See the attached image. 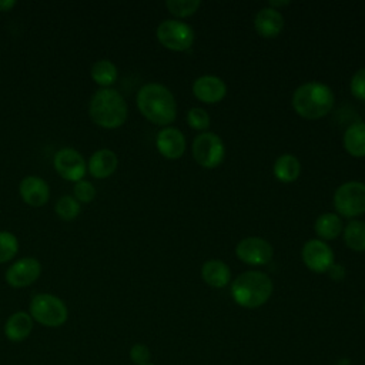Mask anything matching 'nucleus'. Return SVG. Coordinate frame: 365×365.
Returning <instances> with one entry per match:
<instances>
[{"label":"nucleus","instance_id":"24","mask_svg":"<svg viewBox=\"0 0 365 365\" xmlns=\"http://www.w3.org/2000/svg\"><path fill=\"white\" fill-rule=\"evenodd\" d=\"M344 240L351 250L365 251V221H349L344 228Z\"/></svg>","mask_w":365,"mask_h":365},{"label":"nucleus","instance_id":"22","mask_svg":"<svg viewBox=\"0 0 365 365\" xmlns=\"http://www.w3.org/2000/svg\"><path fill=\"white\" fill-rule=\"evenodd\" d=\"M90 74H91V78L98 86H101V88H107L115 83L118 71L113 61H110L107 58H100L91 66Z\"/></svg>","mask_w":365,"mask_h":365},{"label":"nucleus","instance_id":"7","mask_svg":"<svg viewBox=\"0 0 365 365\" xmlns=\"http://www.w3.org/2000/svg\"><path fill=\"white\" fill-rule=\"evenodd\" d=\"M157 38L167 48L182 51L191 47L194 41V31L187 23L168 19L158 24Z\"/></svg>","mask_w":365,"mask_h":365},{"label":"nucleus","instance_id":"35","mask_svg":"<svg viewBox=\"0 0 365 365\" xmlns=\"http://www.w3.org/2000/svg\"><path fill=\"white\" fill-rule=\"evenodd\" d=\"M148 365H153V364H148Z\"/></svg>","mask_w":365,"mask_h":365},{"label":"nucleus","instance_id":"32","mask_svg":"<svg viewBox=\"0 0 365 365\" xmlns=\"http://www.w3.org/2000/svg\"><path fill=\"white\" fill-rule=\"evenodd\" d=\"M17 4L16 0H0V11H10Z\"/></svg>","mask_w":365,"mask_h":365},{"label":"nucleus","instance_id":"8","mask_svg":"<svg viewBox=\"0 0 365 365\" xmlns=\"http://www.w3.org/2000/svg\"><path fill=\"white\" fill-rule=\"evenodd\" d=\"M224 143L215 133H202L197 135L192 143V155L195 161L205 168L220 165L224 160Z\"/></svg>","mask_w":365,"mask_h":365},{"label":"nucleus","instance_id":"21","mask_svg":"<svg viewBox=\"0 0 365 365\" xmlns=\"http://www.w3.org/2000/svg\"><path fill=\"white\" fill-rule=\"evenodd\" d=\"M301 171V164L298 158L292 154H282L275 160L274 174L282 182H292L298 178Z\"/></svg>","mask_w":365,"mask_h":365},{"label":"nucleus","instance_id":"6","mask_svg":"<svg viewBox=\"0 0 365 365\" xmlns=\"http://www.w3.org/2000/svg\"><path fill=\"white\" fill-rule=\"evenodd\" d=\"M334 207L344 217H355L365 212V184L359 181L341 184L334 194Z\"/></svg>","mask_w":365,"mask_h":365},{"label":"nucleus","instance_id":"10","mask_svg":"<svg viewBox=\"0 0 365 365\" xmlns=\"http://www.w3.org/2000/svg\"><path fill=\"white\" fill-rule=\"evenodd\" d=\"M41 274V264L33 257H24L13 262L6 271V282L13 288H24L37 281Z\"/></svg>","mask_w":365,"mask_h":365},{"label":"nucleus","instance_id":"29","mask_svg":"<svg viewBox=\"0 0 365 365\" xmlns=\"http://www.w3.org/2000/svg\"><path fill=\"white\" fill-rule=\"evenodd\" d=\"M187 121L195 130H205L210 125V115L204 108L192 107L187 113Z\"/></svg>","mask_w":365,"mask_h":365},{"label":"nucleus","instance_id":"18","mask_svg":"<svg viewBox=\"0 0 365 365\" xmlns=\"http://www.w3.org/2000/svg\"><path fill=\"white\" fill-rule=\"evenodd\" d=\"M254 26L262 37H275L284 27V17L277 9L267 6L257 13Z\"/></svg>","mask_w":365,"mask_h":365},{"label":"nucleus","instance_id":"31","mask_svg":"<svg viewBox=\"0 0 365 365\" xmlns=\"http://www.w3.org/2000/svg\"><path fill=\"white\" fill-rule=\"evenodd\" d=\"M349 87H351V93L356 98L365 100V67L355 71V74L351 78Z\"/></svg>","mask_w":365,"mask_h":365},{"label":"nucleus","instance_id":"14","mask_svg":"<svg viewBox=\"0 0 365 365\" xmlns=\"http://www.w3.org/2000/svg\"><path fill=\"white\" fill-rule=\"evenodd\" d=\"M155 145L165 158L174 160L182 155L185 150V138L180 130L174 127H164L157 134Z\"/></svg>","mask_w":365,"mask_h":365},{"label":"nucleus","instance_id":"17","mask_svg":"<svg viewBox=\"0 0 365 365\" xmlns=\"http://www.w3.org/2000/svg\"><path fill=\"white\" fill-rule=\"evenodd\" d=\"M33 318L29 312L17 311L11 314L4 324V335L11 342L24 341L33 331Z\"/></svg>","mask_w":365,"mask_h":365},{"label":"nucleus","instance_id":"4","mask_svg":"<svg viewBox=\"0 0 365 365\" xmlns=\"http://www.w3.org/2000/svg\"><path fill=\"white\" fill-rule=\"evenodd\" d=\"M292 106L295 111L305 118H319L332 108L334 93L324 83L308 81L294 91Z\"/></svg>","mask_w":365,"mask_h":365},{"label":"nucleus","instance_id":"30","mask_svg":"<svg viewBox=\"0 0 365 365\" xmlns=\"http://www.w3.org/2000/svg\"><path fill=\"white\" fill-rule=\"evenodd\" d=\"M130 359L135 365H148L151 359V352L144 344H134L130 349Z\"/></svg>","mask_w":365,"mask_h":365},{"label":"nucleus","instance_id":"27","mask_svg":"<svg viewBox=\"0 0 365 365\" xmlns=\"http://www.w3.org/2000/svg\"><path fill=\"white\" fill-rule=\"evenodd\" d=\"M200 0H167L165 6L174 16L185 17L192 14L200 7Z\"/></svg>","mask_w":365,"mask_h":365},{"label":"nucleus","instance_id":"12","mask_svg":"<svg viewBox=\"0 0 365 365\" xmlns=\"http://www.w3.org/2000/svg\"><path fill=\"white\" fill-rule=\"evenodd\" d=\"M305 265L314 272H325L334 264V252L328 244L321 240H309L301 251Z\"/></svg>","mask_w":365,"mask_h":365},{"label":"nucleus","instance_id":"3","mask_svg":"<svg viewBox=\"0 0 365 365\" xmlns=\"http://www.w3.org/2000/svg\"><path fill=\"white\" fill-rule=\"evenodd\" d=\"M271 294L272 281L261 271L242 272L231 285V295L234 301L244 308H258L264 305Z\"/></svg>","mask_w":365,"mask_h":365},{"label":"nucleus","instance_id":"26","mask_svg":"<svg viewBox=\"0 0 365 365\" xmlns=\"http://www.w3.org/2000/svg\"><path fill=\"white\" fill-rule=\"evenodd\" d=\"M19 251V240L10 231H0V264L10 261Z\"/></svg>","mask_w":365,"mask_h":365},{"label":"nucleus","instance_id":"19","mask_svg":"<svg viewBox=\"0 0 365 365\" xmlns=\"http://www.w3.org/2000/svg\"><path fill=\"white\" fill-rule=\"evenodd\" d=\"M202 279L214 288L225 287L231 279V271L228 265L221 259H208L201 268Z\"/></svg>","mask_w":365,"mask_h":365},{"label":"nucleus","instance_id":"25","mask_svg":"<svg viewBox=\"0 0 365 365\" xmlns=\"http://www.w3.org/2000/svg\"><path fill=\"white\" fill-rule=\"evenodd\" d=\"M54 211L56 214L64 220V221H73L77 218V215L80 214L81 211V207H80V202L73 197V195H68V194H64L61 195L56 205H54Z\"/></svg>","mask_w":365,"mask_h":365},{"label":"nucleus","instance_id":"1","mask_svg":"<svg viewBox=\"0 0 365 365\" xmlns=\"http://www.w3.org/2000/svg\"><path fill=\"white\" fill-rule=\"evenodd\" d=\"M141 114L154 124L167 125L175 120L177 103L173 93L160 83H147L137 93Z\"/></svg>","mask_w":365,"mask_h":365},{"label":"nucleus","instance_id":"33","mask_svg":"<svg viewBox=\"0 0 365 365\" xmlns=\"http://www.w3.org/2000/svg\"><path fill=\"white\" fill-rule=\"evenodd\" d=\"M288 1H269V7H274V6H287Z\"/></svg>","mask_w":365,"mask_h":365},{"label":"nucleus","instance_id":"2","mask_svg":"<svg viewBox=\"0 0 365 365\" xmlns=\"http://www.w3.org/2000/svg\"><path fill=\"white\" fill-rule=\"evenodd\" d=\"M127 103L114 88H98L90 98L88 115L91 121L103 128H117L127 118Z\"/></svg>","mask_w":365,"mask_h":365},{"label":"nucleus","instance_id":"23","mask_svg":"<svg viewBox=\"0 0 365 365\" xmlns=\"http://www.w3.org/2000/svg\"><path fill=\"white\" fill-rule=\"evenodd\" d=\"M315 232L324 238V240H332L339 235L342 231V221L341 218L334 212H325L321 214L315 220Z\"/></svg>","mask_w":365,"mask_h":365},{"label":"nucleus","instance_id":"16","mask_svg":"<svg viewBox=\"0 0 365 365\" xmlns=\"http://www.w3.org/2000/svg\"><path fill=\"white\" fill-rule=\"evenodd\" d=\"M117 154L110 148H100L90 155L87 170L94 178H107L117 170Z\"/></svg>","mask_w":365,"mask_h":365},{"label":"nucleus","instance_id":"20","mask_svg":"<svg viewBox=\"0 0 365 365\" xmlns=\"http://www.w3.org/2000/svg\"><path fill=\"white\" fill-rule=\"evenodd\" d=\"M344 145L351 155H365V123H354L345 130Z\"/></svg>","mask_w":365,"mask_h":365},{"label":"nucleus","instance_id":"5","mask_svg":"<svg viewBox=\"0 0 365 365\" xmlns=\"http://www.w3.org/2000/svg\"><path fill=\"white\" fill-rule=\"evenodd\" d=\"M29 311L33 321L50 328L61 327L68 318V309L64 301L47 292L36 294L30 301Z\"/></svg>","mask_w":365,"mask_h":365},{"label":"nucleus","instance_id":"28","mask_svg":"<svg viewBox=\"0 0 365 365\" xmlns=\"http://www.w3.org/2000/svg\"><path fill=\"white\" fill-rule=\"evenodd\" d=\"M73 197L78 201V202H90L96 198V187L87 181V180H80L77 182H74L73 187Z\"/></svg>","mask_w":365,"mask_h":365},{"label":"nucleus","instance_id":"34","mask_svg":"<svg viewBox=\"0 0 365 365\" xmlns=\"http://www.w3.org/2000/svg\"><path fill=\"white\" fill-rule=\"evenodd\" d=\"M364 312H365V307H364Z\"/></svg>","mask_w":365,"mask_h":365},{"label":"nucleus","instance_id":"15","mask_svg":"<svg viewBox=\"0 0 365 365\" xmlns=\"http://www.w3.org/2000/svg\"><path fill=\"white\" fill-rule=\"evenodd\" d=\"M192 91L195 97L204 103H217L225 96L227 87L220 77L207 74L194 81Z\"/></svg>","mask_w":365,"mask_h":365},{"label":"nucleus","instance_id":"11","mask_svg":"<svg viewBox=\"0 0 365 365\" xmlns=\"http://www.w3.org/2000/svg\"><path fill=\"white\" fill-rule=\"evenodd\" d=\"M237 257L251 265H264L272 258L271 244L261 237H247L235 248Z\"/></svg>","mask_w":365,"mask_h":365},{"label":"nucleus","instance_id":"9","mask_svg":"<svg viewBox=\"0 0 365 365\" xmlns=\"http://www.w3.org/2000/svg\"><path fill=\"white\" fill-rule=\"evenodd\" d=\"M53 165L61 178L73 182L83 180L87 171V163L84 157L71 147L60 148L53 157Z\"/></svg>","mask_w":365,"mask_h":365},{"label":"nucleus","instance_id":"13","mask_svg":"<svg viewBox=\"0 0 365 365\" xmlns=\"http://www.w3.org/2000/svg\"><path fill=\"white\" fill-rule=\"evenodd\" d=\"M23 201L31 207H43L50 198V187L41 177L27 175L19 184Z\"/></svg>","mask_w":365,"mask_h":365}]
</instances>
